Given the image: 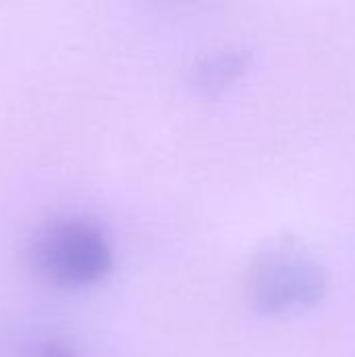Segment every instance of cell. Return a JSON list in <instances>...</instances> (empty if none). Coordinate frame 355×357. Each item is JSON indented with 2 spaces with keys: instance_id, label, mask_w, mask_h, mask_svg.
<instances>
[{
  "instance_id": "6da1fadb",
  "label": "cell",
  "mask_w": 355,
  "mask_h": 357,
  "mask_svg": "<svg viewBox=\"0 0 355 357\" xmlns=\"http://www.w3.org/2000/svg\"><path fill=\"white\" fill-rule=\"evenodd\" d=\"M29 261L36 274L52 287H86L113 270V247L96 224L67 218L46 224L33 236Z\"/></svg>"
},
{
  "instance_id": "7a4b0ae2",
  "label": "cell",
  "mask_w": 355,
  "mask_h": 357,
  "mask_svg": "<svg viewBox=\"0 0 355 357\" xmlns=\"http://www.w3.org/2000/svg\"><path fill=\"white\" fill-rule=\"evenodd\" d=\"M326 270L314 253L293 241L259 251L247 274V295L259 314L312 307L326 293Z\"/></svg>"
},
{
  "instance_id": "3957f363",
  "label": "cell",
  "mask_w": 355,
  "mask_h": 357,
  "mask_svg": "<svg viewBox=\"0 0 355 357\" xmlns=\"http://www.w3.org/2000/svg\"><path fill=\"white\" fill-rule=\"evenodd\" d=\"M247 67V52L218 50L203 56L192 69V84L203 94H218L228 88Z\"/></svg>"
},
{
  "instance_id": "277c9868",
  "label": "cell",
  "mask_w": 355,
  "mask_h": 357,
  "mask_svg": "<svg viewBox=\"0 0 355 357\" xmlns=\"http://www.w3.org/2000/svg\"><path fill=\"white\" fill-rule=\"evenodd\" d=\"M19 357H77V354L67 343L48 339V341H38V343L27 345L19 354Z\"/></svg>"
}]
</instances>
